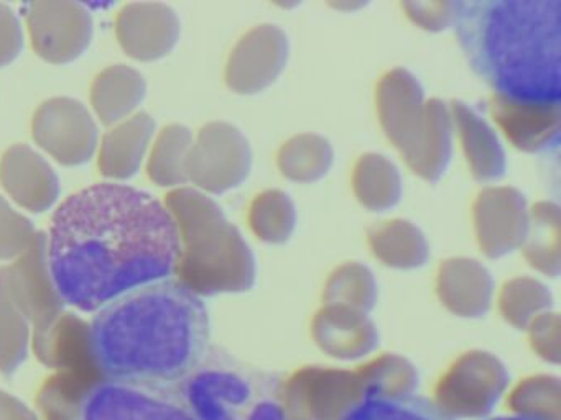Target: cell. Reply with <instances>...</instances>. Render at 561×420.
Here are the masks:
<instances>
[{
  "mask_svg": "<svg viewBox=\"0 0 561 420\" xmlns=\"http://www.w3.org/2000/svg\"><path fill=\"white\" fill-rule=\"evenodd\" d=\"M491 114L517 150L547 153L560 147V104H530L492 95Z\"/></svg>",
  "mask_w": 561,
  "mask_h": 420,
  "instance_id": "9a60e30c",
  "label": "cell"
},
{
  "mask_svg": "<svg viewBox=\"0 0 561 420\" xmlns=\"http://www.w3.org/2000/svg\"><path fill=\"white\" fill-rule=\"evenodd\" d=\"M32 135L42 150L65 166L88 163L100 147V130L93 115L75 98L44 102L35 112Z\"/></svg>",
  "mask_w": 561,
  "mask_h": 420,
  "instance_id": "ba28073f",
  "label": "cell"
},
{
  "mask_svg": "<svg viewBox=\"0 0 561 420\" xmlns=\"http://www.w3.org/2000/svg\"><path fill=\"white\" fill-rule=\"evenodd\" d=\"M24 48V32L11 7L0 3V68L11 65Z\"/></svg>",
  "mask_w": 561,
  "mask_h": 420,
  "instance_id": "d590c367",
  "label": "cell"
},
{
  "mask_svg": "<svg viewBox=\"0 0 561 420\" xmlns=\"http://www.w3.org/2000/svg\"><path fill=\"white\" fill-rule=\"evenodd\" d=\"M340 420H453L432 400L415 396L373 394L347 410Z\"/></svg>",
  "mask_w": 561,
  "mask_h": 420,
  "instance_id": "f1b7e54d",
  "label": "cell"
},
{
  "mask_svg": "<svg viewBox=\"0 0 561 420\" xmlns=\"http://www.w3.org/2000/svg\"><path fill=\"white\" fill-rule=\"evenodd\" d=\"M449 112L472 176L482 183L502 179L507 171V160L491 125L461 101L453 102Z\"/></svg>",
  "mask_w": 561,
  "mask_h": 420,
  "instance_id": "e0dca14e",
  "label": "cell"
},
{
  "mask_svg": "<svg viewBox=\"0 0 561 420\" xmlns=\"http://www.w3.org/2000/svg\"><path fill=\"white\" fill-rule=\"evenodd\" d=\"M179 397L195 420H287L275 377L221 353L208 351L180 383Z\"/></svg>",
  "mask_w": 561,
  "mask_h": 420,
  "instance_id": "5b68a950",
  "label": "cell"
},
{
  "mask_svg": "<svg viewBox=\"0 0 561 420\" xmlns=\"http://www.w3.org/2000/svg\"><path fill=\"white\" fill-rule=\"evenodd\" d=\"M288 36L280 26H255L229 56L226 82L238 94H257L271 88L287 66Z\"/></svg>",
  "mask_w": 561,
  "mask_h": 420,
  "instance_id": "30bf717a",
  "label": "cell"
},
{
  "mask_svg": "<svg viewBox=\"0 0 561 420\" xmlns=\"http://www.w3.org/2000/svg\"><path fill=\"white\" fill-rule=\"evenodd\" d=\"M334 151L330 141L320 135L301 133L290 138L278 151L280 173L297 183H317L330 173Z\"/></svg>",
  "mask_w": 561,
  "mask_h": 420,
  "instance_id": "4316f807",
  "label": "cell"
},
{
  "mask_svg": "<svg viewBox=\"0 0 561 420\" xmlns=\"http://www.w3.org/2000/svg\"><path fill=\"white\" fill-rule=\"evenodd\" d=\"M156 135V120L137 114L117 124L101 141L100 171L110 179H130L139 173Z\"/></svg>",
  "mask_w": 561,
  "mask_h": 420,
  "instance_id": "ac0fdd59",
  "label": "cell"
},
{
  "mask_svg": "<svg viewBox=\"0 0 561 420\" xmlns=\"http://www.w3.org/2000/svg\"><path fill=\"white\" fill-rule=\"evenodd\" d=\"M35 357L50 370L100 366L91 345V327L75 314L64 312L44 334L32 337Z\"/></svg>",
  "mask_w": 561,
  "mask_h": 420,
  "instance_id": "d6986e66",
  "label": "cell"
},
{
  "mask_svg": "<svg viewBox=\"0 0 561 420\" xmlns=\"http://www.w3.org/2000/svg\"><path fill=\"white\" fill-rule=\"evenodd\" d=\"M90 327L94 358L107 381L165 387L182 383L208 354V311L173 279L114 299Z\"/></svg>",
  "mask_w": 561,
  "mask_h": 420,
  "instance_id": "7a4b0ae2",
  "label": "cell"
},
{
  "mask_svg": "<svg viewBox=\"0 0 561 420\" xmlns=\"http://www.w3.org/2000/svg\"><path fill=\"white\" fill-rule=\"evenodd\" d=\"M367 240L374 256L390 268H422L430 258L425 235L409 220H390L373 226Z\"/></svg>",
  "mask_w": 561,
  "mask_h": 420,
  "instance_id": "cb8c5ba5",
  "label": "cell"
},
{
  "mask_svg": "<svg viewBox=\"0 0 561 420\" xmlns=\"http://www.w3.org/2000/svg\"><path fill=\"white\" fill-rule=\"evenodd\" d=\"M0 183L19 206L34 213L51 209L60 196L54 167L27 144L5 151L0 160Z\"/></svg>",
  "mask_w": 561,
  "mask_h": 420,
  "instance_id": "2e32d148",
  "label": "cell"
},
{
  "mask_svg": "<svg viewBox=\"0 0 561 420\" xmlns=\"http://www.w3.org/2000/svg\"><path fill=\"white\" fill-rule=\"evenodd\" d=\"M550 301L548 289L531 278L512 279L502 289V308L514 322L524 320L530 312L545 307Z\"/></svg>",
  "mask_w": 561,
  "mask_h": 420,
  "instance_id": "d6a6232c",
  "label": "cell"
},
{
  "mask_svg": "<svg viewBox=\"0 0 561 420\" xmlns=\"http://www.w3.org/2000/svg\"><path fill=\"white\" fill-rule=\"evenodd\" d=\"M0 420H41V417L24 400L0 389Z\"/></svg>",
  "mask_w": 561,
  "mask_h": 420,
  "instance_id": "8d00e7d4",
  "label": "cell"
},
{
  "mask_svg": "<svg viewBox=\"0 0 561 420\" xmlns=\"http://www.w3.org/2000/svg\"><path fill=\"white\" fill-rule=\"evenodd\" d=\"M35 235L34 223L0 196V259H18Z\"/></svg>",
  "mask_w": 561,
  "mask_h": 420,
  "instance_id": "836d02e7",
  "label": "cell"
},
{
  "mask_svg": "<svg viewBox=\"0 0 561 420\" xmlns=\"http://www.w3.org/2000/svg\"><path fill=\"white\" fill-rule=\"evenodd\" d=\"M459 46L494 95L560 104L561 0L456 2Z\"/></svg>",
  "mask_w": 561,
  "mask_h": 420,
  "instance_id": "3957f363",
  "label": "cell"
},
{
  "mask_svg": "<svg viewBox=\"0 0 561 420\" xmlns=\"http://www.w3.org/2000/svg\"><path fill=\"white\" fill-rule=\"evenodd\" d=\"M121 46L130 58L157 61L173 51L180 39V20L165 3H127L116 19Z\"/></svg>",
  "mask_w": 561,
  "mask_h": 420,
  "instance_id": "5bb4252c",
  "label": "cell"
},
{
  "mask_svg": "<svg viewBox=\"0 0 561 420\" xmlns=\"http://www.w3.org/2000/svg\"><path fill=\"white\" fill-rule=\"evenodd\" d=\"M476 235L488 258L497 259L524 245L530 210L515 187H485L472 206Z\"/></svg>",
  "mask_w": 561,
  "mask_h": 420,
  "instance_id": "8fae6325",
  "label": "cell"
},
{
  "mask_svg": "<svg viewBox=\"0 0 561 420\" xmlns=\"http://www.w3.org/2000/svg\"><path fill=\"white\" fill-rule=\"evenodd\" d=\"M32 345V325L15 307L0 282V373L12 376L25 363Z\"/></svg>",
  "mask_w": 561,
  "mask_h": 420,
  "instance_id": "4dcf8cb0",
  "label": "cell"
},
{
  "mask_svg": "<svg viewBox=\"0 0 561 420\" xmlns=\"http://www.w3.org/2000/svg\"><path fill=\"white\" fill-rule=\"evenodd\" d=\"M0 282L15 307L31 322L32 337L44 334L65 312L48 268L47 235L37 233L12 265L0 268Z\"/></svg>",
  "mask_w": 561,
  "mask_h": 420,
  "instance_id": "52a82bcc",
  "label": "cell"
},
{
  "mask_svg": "<svg viewBox=\"0 0 561 420\" xmlns=\"http://www.w3.org/2000/svg\"><path fill=\"white\" fill-rule=\"evenodd\" d=\"M524 253L530 266L543 275H560V207L553 202L535 203L530 210Z\"/></svg>",
  "mask_w": 561,
  "mask_h": 420,
  "instance_id": "484cf974",
  "label": "cell"
},
{
  "mask_svg": "<svg viewBox=\"0 0 561 420\" xmlns=\"http://www.w3.org/2000/svg\"><path fill=\"white\" fill-rule=\"evenodd\" d=\"M192 144V131L183 125H169L163 128L150 153L149 166H147L150 179L162 187H175L188 183L186 163H188Z\"/></svg>",
  "mask_w": 561,
  "mask_h": 420,
  "instance_id": "83f0119b",
  "label": "cell"
},
{
  "mask_svg": "<svg viewBox=\"0 0 561 420\" xmlns=\"http://www.w3.org/2000/svg\"><path fill=\"white\" fill-rule=\"evenodd\" d=\"M453 131L448 105L439 98L426 101L422 135L415 147L403 156L410 170L428 183H438L451 163Z\"/></svg>",
  "mask_w": 561,
  "mask_h": 420,
  "instance_id": "44dd1931",
  "label": "cell"
},
{
  "mask_svg": "<svg viewBox=\"0 0 561 420\" xmlns=\"http://www.w3.org/2000/svg\"><path fill=\"white\" fill-rule=\"evenodd\" d=\"M353 187L360 206L370 212H387L402 199V176L382 154H364L357 160Z\"/></svg>",
  "mask_w": 561,
  "mask_h": 420,
  "instance_id": "d4e9b609",
  "label": "cell"
},
{
  "mask_svg": "<svg viewBox=\"0 0 561 420\" xmlns=\"http://www.w3.org/2000/svg\"><path fill=\"white\" fill-rule=\"evenodd\" d=\"M83 420H195L163 387L106 381L88 402Z\"/></svg>",
  "mask_w": 561,
  "mask_h": 420,
  "instance_id": "7c38bea8",
  "label": "cell"
},
{
  "mask_svg": "<svg viewBox=\"0 0 561 420\" xmlns=\"http://www.w3.org/2000/svg\"><path fill=\"white\" fill-rule=\"evenodd\" d=\"M249 225L262 242L274 245L288 242L297 226L294 200L277 189L259 194L249 209Z\"/></svg>",
  "mask_w": 561,
  "mask_h": 420,
  "instance_id": "f546056e",
  "label": "cell"
},
{
  "mask_svg": "<svg viewBox=\"0 0 561 420\" xmlns=\"http://www.w3.org/2000/svg\"><path fill=\"white\" fill-rule=\"evenodd\" d=\"M407 16L428 32L449 28L456 19V2H405Z\"/></svg>",
  "mask_w": 561,
  "mask_h": 420,
  "instance_id": "e575fe53",
  "label": "cell"
},
{
  "mask_svg": "<svg viewBox=\"0 0 561 420\" xmlns=\"http://www.w3.org/2000/svg\"><path fill=\"white\" fill-rule=\"evenodd\" d=\"M28 32L41 58L54 65H67L90 48L93 19L90 10L77 2L32 3Z\"/></svg>",
  "mask_w": 561,
  "mask_h": 420,
  "instance_id": "9c48e42d",
  "label": "cell"
},
{
  "mask_svg": "<svg viewBox=\"0 0 561 420\" xmlns=\"http://www.w3.org/2000/svg\"><path fill=\"white\" fill-rule=\"evenodd\" d=\"M106 381L100 366L55 371L38 393V409L45 420H83L88 402Z\"/></svg>",
  "mask_w": 561,
  "mask_h": 420,
  "instance_id": "ffe728a7",
  "label": "cell"
},
{
  "mask_svg": "<svg viewBox=\"0 0 561 420\" xmlns=\"http://www.w3.org/2000/svg\"><path fill=\"white\" fill-rule=\"evenodd\" d=\"M425 92L407 69H393L377 85V110L387 138L405 156L425 125Z\"/></svg>",
  "mask_w": 561,
  "mask_h": 420,
  "instance_id": "4fadbf2b",
  "label": "cell"
},
{
  "mask_svg": "<svg viewBox=\"0 0 561 420\" xmlns=\"http://www.w3.org/2000/svg\"><path fill=\"white\" fill-rule=\"evenodd\" d=\"M165 207L179 229L182 249L175 272L185 288L199 298L254 285V253L211 197L180 187L167 194Z\"/></svg>",
  "mask_w": 561,
  "mask_h": 420,
  "instance_id": "277c9868",
  "label": "cell"
},
{
  "mask_svg": "<svg viewBox=\"0 0 561 420\" xmlns=\"http://www.w3.org/2000/svg\"><path fill=\"white\" fill-rule=\"evenodd\" d=\"M377 284L373 271L360 262H344L331 272L324 289V298L334 304H354L357 307H373Z\"/></svg>",
  "mask_w": 561,
  "mask_h": 420,
  "instance_id": "1f68e13d",
  "label": "cell"
},
{
  "mask_svg": "<svg viewBox=\"0 0 561 420\" xmlns=\"http://www.w3.org/2000/svg\"><path fill=\"white\" fill-rule=\"evenodd\" d=\"M251 167L248 138L234 125L213 121L205 125L193 141L186 174L199 189L219 196L241 186Z\"/></svg>",
  "mask_w": 561,
  "mask_h": 420,
  "instance_id": "8992f818",
  "label": "cell"
},
{
  "mask_svg": "<svg viewBox=\"0 0 561 420\" xmlns=\"http://www.w3.org/2000/svg\"><path fill=\"white\" fill-rule=\"evenodd\" d=\"M48 268L65 304L94 312L176 271L180 235L165 203L124 184L68 197L51 220Z\"/></svg>",
  "mask_w": 561,
  "mask_h": 420,
  "instance_id": "6da1fadb",
  "label": "cell"
},
{
  "mask_svg": "<svg viewBox=\"0 0 561 420\" xmlns=\"http://www.w3.org/2000/svg\"><path fill=\"white\" fill-rule=\"evenodd\" d=\"M491 420H538V419H530V417H499V419H491Z\"/></svg>",
  "mask_w": 561,
  "mask_h": 420,
  "instance_id": "74e56055",
  "label": "cell"
},
{
  "mask_svg": "<svg viewBox=\"0 0 561 420\" xmlns=\"http://www.w3.org/2000/svg\"><path fill=\"white\" fill-rule=\"evenodd\" d=\"M147 94L144 75L126 65L104 69L91 89V104L104 125H117L142 104Z\"/></svg>",
  "mask_w": 561,
  "mask_h": 420,
  "instance_id": "603a6c76",
  "label": "cell"
},
{
  "mask_svg": "<svg viewBox=\"0 0 561 420\" xmlns=\"http://www.w3.org/2000/svg\"><path fill=\"white\" fill-rule=\"evenodd\" d=\"M443 302L459 314H481L492 294V276L471 258H449L439 265L436 279Z\"/></svg>",
  "mask_w": 561,
  "mask_h": 420,
  "instance_id": "7402d4cb",
  "label": "cell"
}]
</instances>
